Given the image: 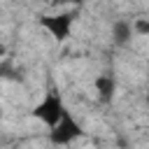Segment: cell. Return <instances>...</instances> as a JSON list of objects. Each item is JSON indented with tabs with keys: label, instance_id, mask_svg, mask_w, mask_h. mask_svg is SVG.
Returning <instances> with one entry per match:
<instances>
[{
	"label": "cell",
	"instance_id": "obj_1",
	"mask_svg": "<svg viewBox=\"0 0 149 149\" xmlns=\"http://www.w3.org/2000/svg\"><path fill=\"white\" fill-rule=\"evenodd\" d=\"M65 112H68V107H65L58 88H49V91L44 93V98L33 107V116L40 119L47 128H54V126L65 116Z\"/></svg>",
	"mask_w": 149,
	"mask_h": 149
},
{
	"label": "cell",
	"instance_id": "obj_2",
	"mask_svg": "<svg viewBox=\"0 0 149 149\" xmlns=\"http://www.w3.org/2000/svg\"><path fill=\"white\" fill-rule=\"evenodd\" d=\"M77 21V12H58V14H42L37 19V23L56 40V42H65L72 33V26Z\"/></svg>",
	"mask_w": 149,
	"mask_h": 149
},
{
	"label": "cell",
	"instance_id": "obj_3",
	"mask_svg": "<svg viewBox=\"0 0 149 149\" xmlns=\"http://www.w3.org/2000/svg\"><path fill=\"white\" fill-rule=\"evenodd\" d=\"M81 135H84V128H81V123L70 114V109L65 112V116H63L54 128H49V142L56 144V147L70 144V142H74V140L81 137Z\"/></svg>",
	"mask_w": 149,
	"mask_h": 149
},
{
	"label": "cell",
	"instance_id": "obj_4",
	"mask_svg": "<svg viewBox=\"0 0 149 149\" xmlns=\"http://www.w3.org/2000/svg\"><path fill=\"white\" fill-rule=\"evenodd\" d=\"M93 88L98 93V100L102 105H109L114 100V93H116V79H114V74H109V72L98 74L93 79Z\"/></svg>",
	"mask_w": 149,
	"mask_h": 149
},
{
	"label": "cell",
	"instance_id": "obj_5",
	"mask_svg": "<svg viewBox=\"0 0 149 149\" xmlns=\"http://www.w3.org/2000/svg\"><path fill=\"white\" fill-rule=\"evenodd\" d=\"M133 35H135L133 21H126V19H116V21L112 23V42H114L116 47H126V44H130Z\"/></svg>",
	"mask_w": 149,
	"mask_h": 149
},
{
	"label": "cell",
	"instance_id": "obj_6",
	"mask_svg": "<svg viewBox=\"0 0 149 149\" xmlns=\"http://www.w3.org/2000/svg\"><path fill=\"white\" fill-rule=\"evenodd\" d=\"M133 28H135V35H149V19H135Z\"/></svg>",
	"mask_w": 149,
	"mask_h": 149
},
{
	"label": "cell",
	"instance_id": "obj_7",
	"mask_svg": "<svg viewBox=\"0 0 149 149\" xmlns=\"http://www.w3.org/2000/svg\"><path fill=\"white\" fill-rule=\"evenodd\" d=\"M144 102H147V107H149V93H147V98H144Z\"/></svg>",
	"mask_w": 149,
	"mask_h": 149
},
{
	"label": "cell",
	"instance_id": "obj_8",
	"mask_svg": "<svg viewBox=\"0 0 149 149\" xmlns=\"http://www.w3.org/2000/svg\"><path fill=\"white\" fill-rule=\"evenodd\" d=\"M44 2H61V0H44Z\"/></svg>",
	"mask_w": 149,
	"mask_h": 149
},
{
	"label": "cell",
	"instance_id": "obj_9",
	"mask_svg": "<svg viewBox=\"0 0 149 149\" xmlns=\"http://www.w3.org/2000/svg\"><path fill=\"white\" fill-rule=\"evenodd\" d=\"M12 149H16V147H12Z\"/></svg>",
	"mask_w": 149,
	"mask_h": 149
}]
</instances>
